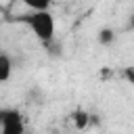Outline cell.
<instances>
[{"instance_id": "cell-3", "label": "cell", "mask_w": 134, "mask_h": 134, "mask_svg": "<svg viewBox=\"0 0 134 134\" xmlns=\"http://www.w3.org/2000/svg\"><path fill=\"white\" fill-rule=\"evenodd\" d=\"M69 121H71L73 130L84 132V130H88V128H90V124H92V115H90L86 109H75V111H71Z\"/></svg>"}, {"instance_id": "cell-1", "label": "cell", "mask_w": 134, "mask_h": 134, "mask_svg": "<svg viewBox=\"0 0 134 134\" xmlns=\"http://www.w3.org/2000/svg\"><path fill=\"white\" fill-rule=\"evenodd\" d=\"M15 21L23 23L25 27H29L34 31V36L42 42V44H50L54 40V34H57V21H54V15L50 10H29V13H23L19 15Z\"/></svg>"}, {"instance_id": "cell-6", "label": "cell", "mask_w": 134, "mask_h": 134, "mask_svg": "<svg viewBox=\"0 0 134 134\" xmlns=\"http://www.w3.org/2000/svg\"><path fill=\"white\" fill-rule=\"evenodd\" d=\"M113 40H115V31H113L111 27H103V29H98V34H96V42H98L100 46H109Z\"/></svg>"}, {"instance_id": "cell-2", "label": "cell", "mask_w": 134, "mask_h": 134, "mask_svg": "<svg viewBox=\"0 0 134 134\" xmlns=\"http://www.w3.org/2000/svg\"><path fill=\"white\" fill-rule=\"evenodd\" d=\"M25 121L19 109H4V117L0 124V134H23Z\"/></svg>"}, {"instance_id": "cell-7", "label": "cell", "mask_w": 134, "mask_h": 134, "mask_svg": "<svg viewBox=\"0 0 134 134\" xmlns=\"http://www.w3.org/2000/svg\"><path fill=\"white\" fill-rule=\"evenodd\" d=\"M23 134H36V132H27V130H25V132H23Z\"/></svg>"}, {"instance_id": "cell-4", "label": "cell", "mask_w": 134, "mask_h": 134, "mask_svg": "<svg viewBox=\"0 0 134 134\" xmlns=\"http://www.w3.org/2000/svg\"><path fill=\"white\" fill-rule=\"evenodd\" d=\"M13 75V59L6 52H0V84H6Z\"/></svg>"}, {"instance_id": "cell-5", "label": "cell", "mask_w": 134, "mask_h": 134, "mask_svg": "<svg viewBox=\"0 0 134 134\" xmlns=\"http://www.w3.org/2000/svg\"><path fill=\"white\" fill-rule=\"evenodd\" d=\"M19 2L29 10H50L52 4V0H19Z\"/></svg>"}]
</instances>
